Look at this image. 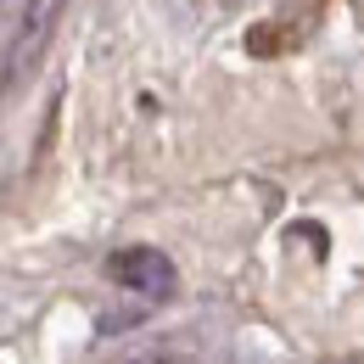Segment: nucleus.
I'll return each instance as SVG.
<instances>
[{"label": "nucleus", "mask_w": 364, "mask_h": 364, "mask_svg": "<svg viewBox=\"0 0 364 364\" xmlns=\"http://www.w3.org/2000/svg\"><path fill=\"white\" fill-rule=\"evenodd\" d=\"M135 364H180V359H135Z\"/></svg>", "instance_id": "f03ea898"}, {"label": "nucleus", "mask_w": 364, "mask_h": 364, "mask_svg": "<svg viewBox=\"0 0 364 364\" xmlns=\"http://www.w3.org/2000/svg\"><path fill=\"white\" fill-rule=\"evenodd\" d=\"M107 269L118 274L129 291H140V297H168L174 291V264L157 252V247H129V252H112V264Z\"/></svg>", "instance_id": "f257e3e1"}]
</instances>
